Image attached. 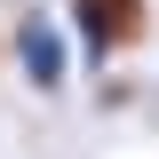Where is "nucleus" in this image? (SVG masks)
<instances>
[{
	"label": "nucleus",
	"instance_id": "obj_1",
	"mask_svg": "<svg viewBox=\"0 0 159 159\" xmlns=\"http://www.w3.org/2000/svg\"><path fill=\"white\" fill-rule=\"evenodd\" d=\"M72 24H80V40H88V56L103 64L119 40L143 32V0H72Z\"/></svg>",
	"mask_w": 159,
	"mask_h": 159
},
{
	"label": "nucleus",
	"instance_id": "obj_2",
	"mask_svg": "<svg viewBox=\"0 0 159 159\" xmlns=\"http://www.w3.org/2000/svg\"><path fill=\"white\" fill-rule=\"evenodd\" d=\"M16 56H24V80H32V88H48V96L64 88V32L48 16H24L16 24Z\"/></svg>",
	"mask_w": 159,
	"mask_h": 159
}]
</instances>
